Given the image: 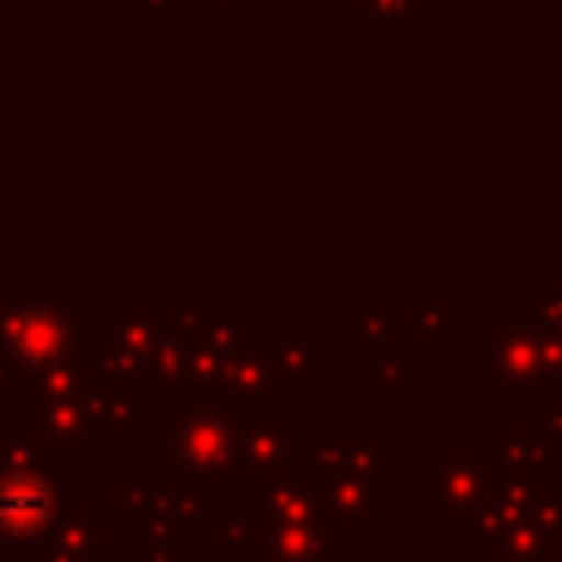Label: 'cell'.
Masks as SVG:
<instances>
[{
	"mask_svg": "<svg viewBox=\"0 0 562 562\" xmlns=\"http://www.w3.org/2000/svg\"><path fill=\"white\" fill-rule=\"evenodd\" d=\"M233 417L237 408L220 395H180L171 408V479L211 483L228 474L233 461Z\"/></svg>",
	"mask_w": 562,
	"mask_h": 562,
	"instance_id": "cell-1",
	"label": "cell"
},
{
	"mask_svg": "<svg viewBox=\"0 0 562 562\" xmlns=\"http://www.w3.org/2000/svg\"><path fill=\"white\" fill-rule=\"evenodd\" d=\"M83 307H4L0 312V356L13 373L40 378L57 364H66L79 351Z\"/></svg>",
	"mask_w": 562,
	"mask_h": 562,
	"instance_id": "cell-2",
	"label": "cell"
},
{
	"mask_svg": "<svg viewBox=\"0 0 562 562\" xmlns=\"http://www.w3.org/2000/svg\"><path fill=\"white\" fill-rule=\"evenodd\" d=\"M290 443L294 430L285 426V408H237L233 417V461L228 474L233 483L259 487L281 474H290Z\"/></svg>",
	"mask_w": 562,
	"mask_h": 562,
	"instance_id": "cell-3",
	"label": "cell"
},
{
	"mask_svg": "<svg viewBox=\"0 0 562 562\" xmlns=\"http://www.w3.org/2000/svg\"><path fill=\"white\" fill-rule=\"evenodd\" d=\"M57 518V474L53 470H0V540L35 544Z\"/></svg>",
	"mask_w": 562,
	"mask_h": 562,
	"instance_id": "cell-4",
	"label": "cell"
},
{
	"mask_svg": "<svg viewBox=\"0 0 562 562\" xmlns=\"http://www.w3.org/2000/svg\"><path fill=\"white\" fill-rule=\"evenodd\" d=\"M215 395L233 408H285V369L272 356V347H250L246 342L228 360Z\"/></svg>",
	"mask_w": 562,
	"mask_h": 562,
	"instance_id": "cell-5",
	"label": "cell"
},
{
	"mask_svg": "<svg viewBox=\"0 0 562 562\" xmlns=\"http://www.w3.org/2000/svg\"><path fill=\"white\" fill-rule=\"evenodd\" d=\"M110 553V509L66 505L48 536L35 540V562H105Z\"/></svg>",
	"mask_w": 562,
	"mask_h": 562,
	"instance_id": "cell-6",
	"label": "cell"
},
{
	"mask_svg": "<svg viewBox=\"0 0 562 562\" xmlns=\"http://www.w3.org/2000/svg\"><path fill=\"white\" fill-rule=\"evenodd\" d=\"M334 522H277L263 518V562H329L325 544L338 540V531H325Z\"/></svg>",
	"mask_w": 562,
	"mask_h": 562,
	"instance_id": "cell-7",
	"label": "cell"
},
{
	"mask_svg": "<svg viewBox=\"0 0 562 562\" xmlns=\"http://www.w3.org/2000/svg\"><path fill=\"white\" fill-rule=\"evenodd\" d=\"M132 562H189V522L167 514L132 518Z\"/></svg>",
	"mask_w": 562,
	"mask_h": 562,
	"instance_id": "cell-8",
	"label": "cell"
},
{
	"mask_svg": "<svg viewBox=\"0 0 562 562\" xmlns=\"http://www.w3.org/2000/svg\"><path fill=\"white\" fill-rule=\"evenodd\" d=\"M268 347L281 360L285 378H325V347H312L303 325H272Z\"/></svg>",
	"mask_w": 562,
	"mask_h": 562,
	"instance_id": "cell-9",
	"label": "cell"
},
{
	"mask_svg": "<svg viewBox=\"0 0 562 562\" xmlns=\"http://www.w3.org/2000/svg\"><path fill=\"white\" fill-rule=\"evenodd\" d=\"M110 501V518H149L158 514V487H136V483H114L105 492Z\"/></svg>",
	"mask_w": 562,
	"mask_h": 562,
	"instance_id": "cell-10",
	"label": "cell"
}]
</instances>
